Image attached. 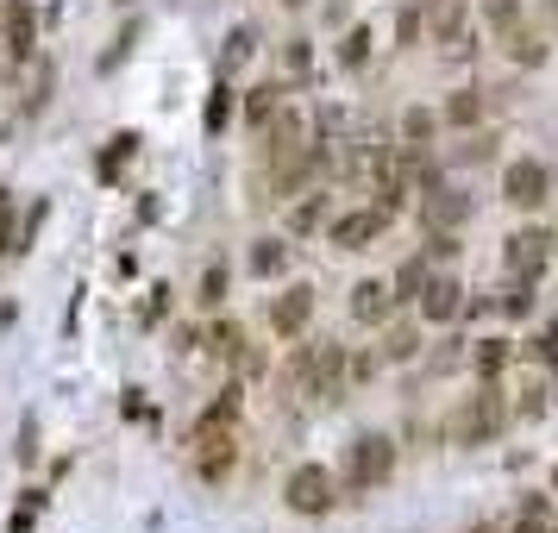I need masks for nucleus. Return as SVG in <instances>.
<instances>
[{"label":"nucleus","mask_w":558,"mask_h":533,"mask_svg":"<svg viewBox=\"0 0 558 533\" xmlns=\"http://www.w3.org/2000/svg\"><path fill=\"white\" fill-rule=\"evenodd\" d=\"M508 57H515L521 69H540V63H546V44L533 38V32H521V26H515V32H508Z\"/></svg>","instance_id":"22"},{"label":"nucleus","mask_w":558,"mask_h":533,"mask_svg":"<svg viewBox=\"0 0 558 533\" xmlns=\"http://www.w3.org/2000/svg\"><path fill=\"white\" fill-rule=\"evenodd\" d=\"M232 120V88H214V101H207V132H220Z\"/></svg>","instance_id":"33"},{"label":"nucleus","mask_w":558,"mask_h":533,"mask_svg":"<svg viewBox=\"0 0 558 533\" xmlns=\"http://www.w3.org/2000/svg\"><path fill=\"white\" fill-rule=\"evenodd\" d=\"M164 295H170V289H151V301H145V320H151V327L170 314V301H164Z\"/></svg>","instance_id":"38"},{"label":"nucleus","mask_w":558,"mask_h":533,"mask_svg":"<svg viewBox=\"0 0 558 533\" xmlns=\"http://www.w3.org/2000/svg\"><path fill=\"white\" fill-rule=\"evenodd\" d=\"M414 352H421V333H414V327H389V339H383V358H389V364H408Z\"/></svg>","instance_id":"23"},{"label":"nucleus","mask_w":558,"mask_h":533,"mask_svg":"<svg viewBox=\"0 0 558 533\" xmlns=\"http://www.w3.org/2000/svg\"><path fill=\"white\" fill-rule=\"evenodd\" d=\"M201 421H214V427H232V421H239V383H226L220 396H214V408L201 414Z\"/></svg>","instance_id":"27"},{"label":"nucleus","mask_w":558,"mask_h":533,"mask_svg":"<svg viewBox=\"0 0 558 533\" xmlns=\"http://www.w3.org/2000/svg\"><path fill=\"white\" fill-rule=\"evenodd\" d=\"M490 157H496V138H490V132H471V138L458 145V164H490Z\"/></svg>","instance_id":"31"},{"label":"nucleus","mask_w":558,"mask_h":533,"mask_svg":"<svg viewBox=\"0 0 558 533\" xmlns=\"http://www.w3.org/2000/svg\"><path fill=\"white\" fill-rule=\"evenodd\" d=\"M515 414H546V383H521V402H515Z\"/></svg>","instance_id":"34"},{"label":"nucleus","mask_w":558,"mask_h":533,"mask_svg":"<svg viewBox=\"0 0 558 533\" xmlns=\"http://www.w3.org/2000/svg\"><path fill=\"white\" fill-rule=\"evenodd\" d=\"M508 427V402H502V389L496 383H483L477 396H464L458 408H452V446H490V439Z\"/></svg>","instance_id":"1"},{"label":"nucleus","mask_w":558,"mask_h":533,"mask_svg":"<svg viewBox=\"0 0 558 533\" xmlns=\"http://www.w3.org/2000/svg\"><path fill=\"white\" fill-rule=\"evenodd\" d=\"M283 7H308V0H283Z\"/></svg>","instance_id":"41"},{"label":"nucleus","mask_w":558,"mask_h":533,"mask_svg":"<svg viewBox=\"0 0 558 533\" xmlns=\"http://www.w3.org/2000/svg\"><path fill=\"white\" fill-rule=\"evenodd\" d=\"M220 295H226V270L214 264V270L201 276V308H220Z\"/></svg>","instance_id":"35"},{"label":"nucleus","mask_w":558,"mask_h":533,"mask_svg":"<svg viewBox=\"0 0 558 533\" xmlns=\"http://www.w3.org/2000/svg\"><path fill=\"white\" fill-rule=\"evenodd\" d=\"M421 220L433 226V233H458V226L471 220V195H458V189H446V182H439V189L421 195Z\"/></svg>","instance_id":"10"},{"label":"nucleus","mask_w":558,"mask_h":533,"mask_svg":"<svg viewBox=\"0 0 558 533\" xmlns=\"http://www.w3.org/2000/svg\"><path fill=\"white\" fill-rule=\"evenodd\" d=\"M546 258H552V239L540 233V226H527V233H508L502 239V264H508V276H540L546 270Z\"/></svg>","instance_id":"5"},{"label":"nucleus","mask_w":558,"mask_h":533,"mask_svg":"<svg viewBox=\"0 0 558 533\" xmlns=\"http://www.w3.org/2000/svg\"><path fill=\"white\" fill-rule=\"evenodd\" d=\"M276 107H283V88H251V95H245V120L251 126H270Z\"/></svg>","instance_id":"21"},{"label":"nucleus","mask_w":558,"mask_h":533,"mask_svg":"<svg viewBox=\"0 0 558 533\" xmlns=\"http://www.w3.org/2000/svg\"><path fill=\"white\" fill-rule=\"evenodd\" d=\"M314 320V289L308 283H295V289H283L270 301V333L276 339H301V327Z\"/></svg>","instance_id":"8"},{"label":"nucleus","mask_w":558,"mask_h":533,"mask_svg":"<svg viewBox=\"0 0 558 533\" xmlns=\"http://www.w3.org/2000/svg\"><path fill=\"white\" fill-rule=\"evenodd\" d=\"M414 32H421V7H408V13H402V19H395V38H402V44H408V38H414Z\"/></svg>","instance_id":"37"},{"label":"nucleus","mask_w":558,"mask_h":533,"mask_svg":"<svg viewBox=\"0 0 558 533\" xmlns=\"http://www.w3.org/2000/svg\"><path fill=\"white\" fill-rule=\"evenodd\" d=\"M0 38H7V57H32L38 44V13L26 0H7V13H0Z\"/></svg>","instance_id":"11"},{"label":"nucleus","mask_w":558,"mask_h":533,"mask_svg":"<svg viewBox=\"0 0 558 533\" xmlns=\"http://www.w3.org/2000/svg\"><path fill=\"white\" fill-rule=\"evenodd\" d=\"M327 226V195H308L289 207V233H320Z\"/></svg>","instance_id":"19"},{"label":"nucleus","mask_w":558,"mask_h":533,"mask_svg":"<svg viewBox=\"0 0 558 533\" xmlns=\"http://www.w3.org/2000/svg\"><path fill=\"white\" fill-rule=\"evenodd\" d=\"M389 477H395V439L389 433L352 439V452H345V483H352V490H383Z\"/></svg>","instance_id":"2"},{"label":"nucleus","mask_w":558,"mask_h":533,"mask_svg":"<svg viewBox=\"0 0 558 533\" xmlns=\"http://www.w3.org/2000/svg\"><path fill=\"white\" fill-rule=\"evenodd\" d=\"M389 314H395L389 283H377V276H370V283H358V289H352V320H358V327H383Z\"/></svg>","instance_id":"12"},{"label":"nucleus","mask_w":558,"mask_h":533,"mask_svg":"<svg viewBox=\"0 0 558 533\" xmlns=\"http://www.w3.org/2000/svg\"><path fill=\"white\" fill-rule=\"evenodd\" d=\"M546 189H552V176H546V164H533V157H521V164H508L502 170V201L508 207H540L546 201Z\"/></svg>","instance_id":"6"},{"label":"nucleus","mask_w":558,"mask_h":533,"mask_svg":"<svg viewBox=\"0 0 558 533\" xmlns=\"http://www.w3.org/2000/svg\"><path fill=\"white\" fill-rule=\"evenodd\" d=\"M283 502L295 508V515H327V508L339 502L333 496V471L327 465H295L289 483H283Z\"/></svg>","instance_id":"3"},{"label":"nucleus","mask_w":558,"mask_h":533,"mask_svg":"<svg viewBox=\"0 0 558 533\" xmlns=\"http://www.w3.org/2000/svg\"><path fill=\"white\" fill-rule=\"evenodd\" d=\"M515 533H552V508H546V496H527V502H521Z\"/></svg>","instance_id":"25"},{"label":"nucleus","mask_w":558,"mask_h":533,"mask_svg":"<svg viewBox=\"0 0 558 533\" xmlns=\"http://www.w3.org/2000/svg\"><path fill=\"white\" fill-rule=\"evenodd\" d=\"M552 496H558V471H552Z\"/></svg>","instance_id":"42"},{"label":"nucleus","mask_w":558,"mask_h":533,"mask_svg":"<svg viewBox=\"0 0 558 533\" xmlns=\"http://www.w3.org/2000/svg\"><path fill=\"white\" fill-rule=\"evenodd\" d=\"M132 151H138V138H132V132H120V138H113V151L101 157V176H120V164H126Z\"/></svg>","instance_id":"32"},{"label":"nucleus","mask_w":558,"mask_h":533,"mask_svg":"<svg viewBox=\"0 0 558 533\" xmlns=\"http://www.w3.org/2000/svg\"><path fill=\"white\" fill-rule=\"evenodd\" d=\"M496 308H502V314H515V320H527V314H533V283H527V276H515V283L502 289Z\"/></svg>","instance_id":"24"},{"label":"nucleus","mask_w":558,"mask_h":533,"mask_svg":"<svg viewBox=\"0 0 558 533\" xmlns=\"http://www.w3.org/2000/svg\"><path fill=\"white\" fill-rule=\"evenodd\" d=\"M471 533H502V527H490V521H477V527H471Z\"/></svg>","instance_id":"40"},{"label":"nucleus","mask_w":558,"mask_h":533,"mask_svg":"<svg viewBox=\"0 0 558 533\" xmlns=\"http://www.w3.org/2000/svg\"><path fill=\"white\" fill-rule=\"evenodd\" d=\"M508 358H515V352H508L502 339H477V352H471V370H477V383H496L502 370H508Z\"/></svg>","instance_id":"16"},{"label":"nucleus","mask_w":558,"mask_h":533,"mask_svg":"<svg viewBox=\"0 0 558 533\" xmlns=\"http://www.w3.org/2000/svg\"><path fill=\"white\" fill-rule=\"evenodd\" d=\"M289 151H308V120L289 107H276V120H270V157H289Z\"/></svg>","instance_id":"14"},{"label":"nucleus","mask_w":558,"mask_h":533,"mask_svg":"<svg viewBox=\"0 0 558 533\" xmlns=\"http://www.w3.org/2000/svg\"><path fill=\"white\" fill-rule=\"evenodd\" d=\"M533 358H540V364H552V370H558V327H546L540 339H533Z\"/></svg>","instance_id":"36"},{"label":"nucleus","mask_w":558,"mask_h":533,"mask_svg":"<svg viewBox=\"0 0 558 533\" xmlns=\"http://www.w3.org/2000/svg\"><path fill=\"white\" fill-rule=\"evenodd\" d=\"M289 270V245L283 239H258L251 245V276H283Z\"/></svg>","instance_id":"18"},{"label":"nucleus","mask_w":558,"mask_h":533,"mask_svg":"<svg viewBox=\"0 0 558 533\" xmlns=\"http://www.w3.org/2000/svg\"><path fill=\"white\" fill-rule=\"evenodd\" d=\"M464 19H471V7H464V0H427V7H421V26H427L439 44L464 38Z\"/></svg>","instance_id":"13"},{"label":"nucleus","mask_w":558,"mask_h":533,"mask_svg":"<svg viewBox=\"0 0 558 533\" xmlns=\"http://www.w3.org/2000/svg\"><path fill=\"white\" fill-rule=\"evenodd\" d=\"M483 19H490L496 32H515L521 26V0H483Z\"/></svg>","instance_id":"29"},{"label":"nucleus","mask_w":558,"mask_h":533,"mask_svg":"<svg viewBox=\"0 0 558 533\" xmlns=\"http://www.w3.org/2000/svg\"><path fill=\"white\" fill-rule=\"evenodd\" d=\"M364 57H370V32L352 26V32H345V44H339V63H345V69H364Z\"/></svg>","instance_id":"30"},{"label":"nucleus","mask_w":558,"mask_h":533,"mask_svg":"<svg viewBox=\"0 0 558 533\" xmlns=\"http://www.w3.org/2000/svg\"><path fill=\"white\" fill-rule=\"evenodd\" d=\"M251 51H258V32H251V26H232V32H226V51H220V69H245Z\"/></svg>","instance_id":"20"},{"label":"nucleus","mask_w":558,"mask_h":533,"mask_svg":"<svg viewBox=\"0 0 558 533\" xmlns=\"http://www.w3.org/2000/svg\"><path fill=\"white\" fill-rule=\"evenodd\" d=\"M383 226H389L383 207H358V214H339V220L327 226V239H333L339 251H364L370 239H383Z\"/></svg>","instance_id":"9"},{"label":"nucleus","mask_w":558,"mask_h":533,"mask_svg":"<svg viewBox=\"0 0 558 533\" xmlns=\"http://www.w3.org/2000/svg\"><path fill=\"white\" fill-rule=\"evenodd\" d=\"M446 126H458V132H471L477 120H483V88H458V95L446 101V113H439Z\"/></svg>","instance_id":"15"},{"label":"nucleus","mask_w":558,"mask_h":533,"mask_svg":"<svg viewBox=\"0 0 558 533\" xmlns=\"http://www.w3.org/2000/svg\"><path fill=\"white\" fill-rule=\"evenodd\" d=\"M433 126H439V113H427V107H408L402 113V138H408V145H427Z\"/></svg>","instance_id":"26"},{"label":"nucleus","mask_w":558,"mask_h":533,"mask_svg":"<svg viewBox=\"0 0 558 533\" xmlns=\"http://www.w3.org/2000/svg\"><path fill=\"white\" fill-rule=\"evenodd\" d=\"M239 345H245V333L232 327V320H214V333H207V352H220V358H239Z\"/></svg>","instance_id":"28"},{"label":"nucleus","mask_w":558,"mask_h":533,"mask_svg":"<svg viewBox=\"0 0 558 533\" xmlns=\"http://www.w3.org/2000/svg\"><path fill=\"white\" fill-rule=\"evenodd\" d=\"M414 301H421V320L446 327V320L464 314V283H458V276H446V270H433V276H427V289L414 295Z\"/></svg>","instance_id":"7"},{"label":"nucleus","mask_w":558,"mask_h":533,"mask_svg":"<svg viewBox=\"0 0 558 533\" xmlns=\"http://www.w3.org/2000/svg\"><path fill=\"white\" fill-rule=\"evenodd\" d=\"M232 465H239V439H232V427L195 421V471H201L207 483H220Z\"/></svg>","instance_id":"4"},{"label":"nucleus","mask_w":558,"mask_h":533,"mask_svg":"<svg viewBox=\"0 0 558 533\" xmlns=\"http://www.w3.org/2000/svg\"><path fill=\"white\" fill-rule=\"evenodd\" d=\"M308 63H314V57H308V44L295 38V44H289V69H295V76H308Z\"/></svg>","instance_id":"39"},{"label":"nucleus","mask_w":558,"mask_h":533,"mask_svg":"<svg viewBox=\"0 0 558 533\" xmlns=\"http://www.w3.org/2000/svg\"><path fill=\"white\" fill-rule=\"evenodd\" d=\"M427 276H433V258H408L402 270H395V283H389V295H395V301H414V295L427 289Z\"/></svg>","instance_id":"17"}]
</instances>
